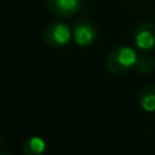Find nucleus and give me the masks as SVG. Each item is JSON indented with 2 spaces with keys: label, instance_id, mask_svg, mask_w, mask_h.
I'll return each instance as SVG.
<instances>
[{
  "label": "nucleus",
  "instance_id": "4",
  "mask_svg": "<svg viewBox=\"0 0 155 155\" xmlns=\"http://www.w3.org/2000/svg\"><path fill=\"white\" fill-rule=\"evenodd\" d=\"M134 42L140 51H151L155 48V25L151 22H143L134 33Z\"/></svg>",
  "mask_w": 155,
  "mask_h": 155
},
{
  "label": "nucleus",
  "instance_id": "2",
  "mask_svg": "<svg viewBox=\"0 0 155 155\" xmlns=\"http://www.w3.org/2000/svg\"><path fill=\"white\" fill-rule=\"evenodd\" d=\"M74 37L71 29L63 22H52L44 30V40L49 46L63 48Z\"/></svg>",
  "mask_w": 155,
  "mask_h": 155
},
{
  "label": "nucleus",
  "instance_id": "8",
  "mask_svg": "<svg viewBox=\"0 0 155 155\" xmlns=\"http://www.w3.org/2000/svg\"><path fill=\"white\" fill-rule=\"evenodd\" d=\"M154 60L151 56L148 54H142V56H137V61H136V70L140 74H150L154 70Z\"/></svg>",
  "mask_w": 155,
  "mask_h": 155
},
{
  "label": "nucleus",
  "instance_id": "1",
  "mask_svg": "<svg viewBox=\"0 0 155 155\" xmlns=\"http://www.w3.org/2000/svg\"><path fill=\"white\" fill-rule=\"evenodd\" d=\"M137 54L131 46H117L107 53L105 59V67L113 75L127 74L132 67L136 65Z\"/></svg>",
  "mask_w": 155,
  "mask_h": 155
},
{
  "label": "nucleus",
  "instance_id": "6",
  "mask_svg": "<svg viewBox=\"0 0 155 155\" xmlns=\"http://www.w3.org/2000/svg\"><path fill=\"white\" fill-rule=\"evenodd\" d=\"M139 104L142 109L147 113L155 112V86H146L139 94Z\"/></svg>",
  "mask_w": 155,
  "mask_h": 155
},
{
  "label": "nucleus",
  "instance_id": "3",
  "mask_svg": "<svg viewBox=\"0 0 155 155\" xmlns=\"http://www.w3.org/2000/svg\"><path fill=\"white\" fill-rule=\"evenodd\" d=\"M72 34H74V40H75L78 45L83 46V48H87V46H91L95 42L98 31H97L95 26L90 21L80 19L74 26Z\"/></svg>",
  "mask_w": 155,
  "mask_h": 155
},
{
  "label": "nucleus",
  "instance_id": "5",
  "mask_svg": "<svg viewBox=\"0 0 155 155\" xmlns=\"http://www.w3.org/2000/svg\"><path fill=\"white\" fill-rule=\"evenodd\" d=\"M48 8L53 15L67 18L80 10V0H48Z\"/></svg>",
  "mask_w": 155,
  "mask_h": 155
},
{
  "label": "nucleus",
  "instance_id": "7",
  "mask_svg": "<svg viewBox=\"0 0 155 155\" xmlns=\"http://www.w3.org/2000/svg\"><path fill=\"white\" fill-rule=\"evenodd\" d=\"M46 143L44 139L38 136H31L23 143L22 153L25 155H42L45 153Z\"/></svg>",
  "mask_w": 155,
  "mask_h": 155
},
{
  "label": "nucleus",
  "instance_id": "9",
  "mask_svg": "<svg viewBox=\"0 0 155 155\" xmlns=\"http://www.w3.org/2000/svg\"><path fill=\"white\" fill-rule=\"evenodd\" d=\"M0 155H10V154L5 153V151H2V153H0Z\"/></svg>",
  "mask_w": 155,
  "mask_h": 155
}]
</instances>
